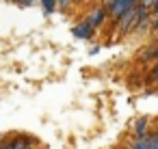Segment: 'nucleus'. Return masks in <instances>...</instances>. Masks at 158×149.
Here are the masks:
<instances>
[{"instance_id":"1","label":"nucleus","mask_w":158,"mask_h":149,"mask_svg":"<svg viewBox=\"0 0 158 149\" xmlns=\"http://www.w3.org/2000/svg\"><path fill=\"white\" fill-rule=\"evenodd\" d=\"M134 5H139V0H108L106 2V9H108V15L117 22L128 9H132Z\"/></svg>"},{"instance_id":"2","label":"nucleus","mask_w":158,"mask_h":149,"mask_svg":"<svg viewBox=\"0 0 158 149\" xmlns=\"http://www.w3.org/2000/svg\"><path fill=\"white\" fill-rule=\"evenodd\" d=\"M93 33H95V26H93L89 20H85V22H80V24H76V26L72 28V35L78 37V39H82V41H89V39L93 37Z\"/></svg>"},{"instance_id":"3","label":"nucleus","mask_w":158,"mask_h":149,"mask_svg":"<svg viewBox=\"0 0 158 149\" xmlns=\"http://www.w3.org/2000/svg\"><path fill=\"white\" fill-rule=\"evenodd\" d=\"M106 18H108V9H106V7H95V9L87 15V20H89L95 28H100V26L106 22Z\"/></svg>"},{"instance_id":"4","label":"nucleus","mask_w":158,"mask_h":149,"mask_svg":"<svg viewBox=\"0 0 158 149\" xmlns=\"http://www.w3.org/2000/svg\"><path fill=\"white\" fill-rule=\"evenodd\" d=\"M132 136H136V138L147 136V119H145V117H141V119L134 121V125H132Z\"/></svg>"},{"instance_id":"5","label":"nucleus","mask_w":158,"mask_h":149,"mask_svg":"<svg viewBox=\"0 0 158 149\" xmlns=\"http://www.w3.org/2000/svg\"><path fill=\"white\" fill-rule=\"evenodd\" d=\"M41 7H44V13H54L56 7H59V0H41Z\"/></svg>"},{"instance_id":"6","label":"nucleus","mask_w":158,"mask_h":149,"mask_svg":"<svg viewBox=\"0 0 158 149\" xmlns=\"http://www.w3.org/2000/svg\"><path fill=\"white\" fill-rule=\"evenodd\" d=\"M15 2H18V5H22V7H28V5H33V2H35V0H15Z\"/></svg>"},{"instance_id":"7","label":"nucleus","mask_w":158,"mask_h":149,"mask_svg":"<svg viewBox=\"0 0 158 149\" xmlns=\"http://www.w3.org/2000/svg\"><path fill=\"white\" fill-rule=\"evenodd\" d=\"M72 2H74V0H59V7H63V9H65V7H69Z\"/></svg>"},{"instance_id":"8","label":"nucleus","mask_w":158,"mask_h":149,"mask_svg":"<svg viewBox=\"0 0 158 149\" xmlns=\"http://www.w3.org/2000/svg\"><path fill=\"white\" fill-rule=\"evenodd\" d=\"M152 76H154V80H158V61H156V65H154V69H152Z\"/></svg>"},{"instance_id":"9","label":"nucleus","mask_w":158,"mask_h":149,"mask_svg":"<svg viewBox=\"0 0 158 149\" xmlns=\"http://www.w3.org/2000/svg\"><path fill=\"white\" fill-rule=\"evenodd\" d=\"M152 140H154V143H156V147H158V132H156V134H152Z\"/></svg>"},{"instance_id":"10","label":"nucleus","mask_w":158,"mask_h":149,"mask_svg":"<svg viewBox=\"0 0 158 149\" xmlns=\"http://www.w3.org/2000/svg\"><path fill=\"white\" fill-rule=\"evenodd\" d=\"M156 11H158V2H156Z\"/></svg>"}]
</instances>
